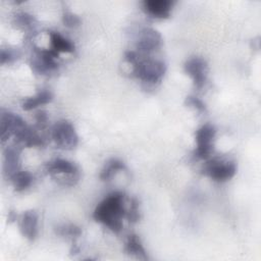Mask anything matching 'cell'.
Listing matches in <instances>:
<instances>
[{
  "mask_svg": "<svg viewBox=\"0 0 261 261\" xmlns=\"http://www.w3.org/2000/svg\"><path fill=\"white\" fill-rule=\"evenodd\" d=\"M19 153H20V149L17 145L7 147L4 150L3 174L7 179H11L19 171V167H20Z\"/></svg>",
  "mask_w": 261,
  "mask_h": 261,
  "instance_id": "obj_11",
  "label": "cell"
},
{
  "mask_svg": "<svg viewBox=\"0 0 261 261\" xmlns=\"http://www.w3.org/2000/svg\"><path fill=\"white\" fill-rule=\"evenodd\" d=\"M173 2L171 0H146L143 2L145 11L157 18H168Z\"/></svg>",
  "mask_w": 261,
  "mask_h": 261,
  "instance_id": "obj_13",
  "label": "cell"
},
{
  "mask_svg": "<svg viewBox=\"0 0 261 261\" xmlns=\"http://www.w3.org/2000/svg\"><path fill=\"white\" fill-rule=\"evenodd\" d=\"M17 58V54L11 49H2L0 54V63L3 65L5 63H11Z\"/></svg>",
  "mask_w": 261,
  "mask_h": 261,
  "instance_id": "obj_24",
  "label": "cell"
},
{
  "mask_svg": "<svg viewBox=\"0 0 261 261\" xmlns=\"http://www.w3.org/2000/svg\"><path fill=\"white\" fill-rule=\"evenodd\" d=\"M28 126L29 125L20 116L10 111L2 110L0 115V130L2 144H4L11 136L15 138Z\"/></svg>",
  "mask_w": 261,
  "mask_h": 261,
  "instance_id": "obj_7",
  "label": "cell"
},
{
  "mask_svg": "<svg viewBox=\"0 0 261 261\" xmlns=\"http://www.w3.org/2000/svg\"><path fill=\"white\" fill-rule=\"evenodd\" d=\"M124 251L127 255H129L136 259H140V260H148L149 259L147 252L142 244L141 239L135 233L127 236V239H126L125 245H124Z\"/></svg>",
  "mask_w": 261,
  "mask_h": 261,
  "instance_id": "obj_14",
  "label": "cell"
},
{
  "mask_svg": "<svg viewBox=\"0 0 261 261\" xmlns=\"http://www.w3.org/2000/svg\"><path fill=\"white\" fill-rule=\"evenodd\" d=\"M8 222H12V221H14L15 219H16V214L13 212V211H10L9 213H8Z\"/></svg>",
  "mask_w": 261,
  "mask_h": 261,
  "instance_id": "obj_26",
  "label": "cell"
},
{
  "mask_svg": "<svg viewBox=\"0 0 261 261\" xmlns=\"http://www.w3.org/2000/svg\"><path fill=\"white\" fill-rule=\"evenodd\" d=\"M166 72V65L163 61L153 58L138 59L133 65V74L145 84H160Z\"/></svg>",
  "mask_w": 261,
  "mask_h": 261,
  "instance_id": "obj_2",
  "label": "cell"
},
{
  "mask_svg": "<svg viewBox=\"0 0 261 261\" xmlns=\"http://www.w3.org/2000/svg\"><path fill=\"white\" fill-rule=\"evenodd\" d=\"M35 22H36L35 17L25 11L17 12L14 14V17H13V23L17 28L23 29V30L32 29L35 25Z\"/></svg>",
  "mask_w": 261,
  "mask_h": 261,
  "instance_id": "obj_19",
  "label": "cell"
},
{
  "mask_svg": "<svg viewBox=\"0 0 261 261\" xmlns=\"http://www.w3.org/2000/svg\"><path fill=\"white\" fill-rule=\"evenodd\" d=\"M46 171L62 186H74L80 179V169L71 161L57 158L46 164Z\"/></svg>",
  "mask_w": 261,
  "mask_h": 261,
  "instance_id": "obj_3",
  "label": "cell"
},
{
  "mask_svg": "<svg viewBox=\"0 0 261 261\" xmlns=\"http://www.w3.org/2000/svg\"><path fill=\"white\" fill-rule=\"evenodd\" d=\"M50 42L52 49L57 53H73L74 44L67 38L60 35L58 32H50Z\"/></svg>",
  "mask_w": 261,
  "mask_h": 261,
  "instance_id": "obj_16",
  "label": "cell"
},
{
  "mask_svg": "<svg viewBox=\"0 0 261 261\" xmlns=\"http://www.w3.org/2000/svg\"><path fill=\"white\" fill-rule=\"evenodd\" d=\"M202 172L214 181L223 182L234 176L237 173V165L233 161L212 159L205 163Z\"/></svg>",
  "mask_w": 261,
  "mask_h": 261,
  "instance_id": "obj_6",
  "label": "cell"
},
{
  "mask_svg": "<svg viewBox=\"0 0 261 261\" xmlns=\"http://www.w3.org/2000/svg\"><path fill=\"white\" fill-rule=\"evenodd\" d=\"M125 169V164L118 158H112L106 162L103 169L100 172V179L103 181H108L120 170Z\"/></svg>",
  "mask_w": 261,
  "mask_h": 261,
  "instance_id": "obj_17",
  "label": "cell"
},
{
  "mask_svg": "<svg viewBox=\"0 0 261 261\" xmlns=\"http://www.w3.org/2000/svg\"><path fill=\"white\" fill-rule=\"evenodd\" d=\"M125 214L124 194L113 192L97 205L93 218L108 227L112 232L118 233L122 229V218H125Z\"/></svg>",
  "mask_w": 261,
  "mask_h": 261,
  "instance_id": "obj_1",
  "label": "cell"
},
{
  "mask_svg": "<svg viewBox=\"0 0 261 261\" xmlns=\"http://www.w3.org/2000/svg\"><path fill=\"white\" fill-rule=\"evenodd\" d=\"M62 22L67 28H76L81 24L82 20L77 14L68 9H64L62 12Z\"/></svg>",
  "mask_w": 261,
  "mask_h": 261,
  "instance_id": "obj_22",
  "label": "cell"
},
{
  "mask_svg": "<svg viewBox=\"0 0 261 261\" xmlns=\"http://www.w3.org/2000/svg\"><path fill=\"white\" fill-rule=\"evenodd\" d=\"M53 100V95L50 91L48 90H42L38 92L36 95L28 97L27 99L23 100L21 107L25 111L33 110L41 105H45L50 103Z\"/></svg>",
  "mask_w": 261,
  "mask_h": 261,
  "instance_id": "obj_15",
  "label": "cell"
},
{
  "mask_svg": "<svg viewBox=\"0 0 261 261\" xmlns=\"http://www.w3.org/2000/svg\"><path fill=\"white\" fill-rule=\"evenodd\" d=\"M35 118H36V122H37V125L39 128H44L48 124V114L44 110H39L36 113Z\"/></svg>",
  "mask_w": 261,
  "mask_h": 261,
  "instance_id": "obj_25",
  "label": "cell"
},
{
  "mask_svg": "<svg viewBox=\"0 0 261 261\" xmlns=\"http://www.w3.org/2000/svg\"><path fill=\"white\" fill-rule=\"evenodd\" d=\"M162 45V36L161 34L152 28H146L141 31L138 42L137 49L145 54H149Z\"/></svg>",
  "mask_w": 261,
  "mask_h": 261,
  "instance_id": "obj_10",
  "label": "cell"
},
{
  "mask_svg": "<svg viewBox=\"0 0 261 261\" xmlns=\"http://www.w3.org/2000/svg\"><path fill=\"white\" fill-rule=\"evenodd\" d=\"M56 231L59 236L70 238V239H76L82 234V228L73 223L62 224L57 227Z\"/></svg>",
  "mask_w": 261,
  "mask_h": 261,
  "instance_id": "obj_20",
  "label": "cell"
},
{
  "mask_svg": "<svg viewBox=\"0 0 261 261\" xmlns=\"http://www.w3.org/2000/svg\"><path fill=\"white\" fill-rule=\"evenodd\" d=\"M185 103L187 106L194 108L195 110H197L198 112L201 113H205L207 111V107L206 104L199 98L195 97V96H187Z\"/></svg>",
  "mask_w": 261,
  "mask_h": 261,
  "instance_id": "obj_23",
  "label": "cell"
},
{
  "mask_svg": "<svg viewBox=\"0 0 261 261\" xmlns=\"http://www.w3.org/2000/svg\"><path fill=\"white\" fill-rule=\"evenodd\" d=\"M185 71L192 77L196 89L201 90L207 80L208 64L202 57L195 56L188 59L184 65Z\"/></svg>",
  "mask_w": 261,
  "mask_h": 261,
  "instance_id": "obj_9",
  "label": "cell"
},
{
  "mask_svg": "<svg viewBox=\"0 0 261 261\" xmlns=\"http://www.w3.org/2000/svg\"><path fill=\"white\" fill-rule=\"evenodd\" d=\"M33 175L29 171H18L10 180L12 181L14 191L22 192L33 184Z\"/></svg>",
  "mask_w": 261,
  "mask_h": 261,
  "instance_id": "obj_18",
  "label": "cell"
},
{
  "mask_svg": "<svg viewBox=\"0 0 261 261\" xmlns=\"http://www.w3.org/2000/svg\"><path fill=\"white\" fill-rule=\"evenodd\" d=\"M21 234L29 241H34L38 234V214L35 210L24 211L19 219Z\"/></svg>",
  "mask_w": 261,
  "mask_h": 261,
  "instance_id": "obj_12",
  "label": "cell"
},
{
  "mask_svg": "<svg viewBox=\"0 0 261 261\" xmlns=\"http://www.w3.org/2000/svg\"><path fill=\"white\" fill-rule=\"evenodd\" d=\"M51 137L56 146L60 149L71 150L79 144V136L73 124L66 119L56 121L52 126Z\"/></svg>",
  "mask_w": 261,
  "mask_h": 261,
  "instance_id": "obj_4",
  "label": "cell"
},
{
  "mask_svg": "<svg viewBox=\"0 0 261 261\" xmlns=\"http://www.w3.org/2000/svg\"><path fill=\"white\" fill-rule=\"evenodd\" d=\"M216 135V128L211 123H205L200 126L195 134L196 149L194 155L198 159H207L211 156L214 150V138Z\"/></svg>",
  "mask_w": 261,
  "mask_h": 261,
  "instance_id": "obj_5",
  "label": "cell"
},
{
  "mask_svg": "<svg viewBox=\"0 0 261 261\" xmlns=\"http://www.w3.org/2000/svg\"><path fill=\"white\" fill-rule=\"evenodd\" d=\"M140 204L137 198H133L129 201V208L126 210L125 218L130 223H136L140 219Z\"/></svg>",
  "mask_w": 261,
  "mask_h": 261,
  "instance_id": "obj_21",
  "label": "cell"
},
{
  "mask_svg": "<svg viewBox=\"0 0 261 261\" xmlns=\"http://www.w3.org/2000/svg\"><path fill=\"white\" fill-rule=\"evenodd\" d=\"M59 53L51 50H44L37 48L35 56L31 60L32 69L39 74H48L58 68V63L56 62V58Z\"/></svg>",
  "mask_w": 261,
  "mask_h": 261,
  "instance_id": "obj_8",
  "label": "cell"
}]
</instances>
